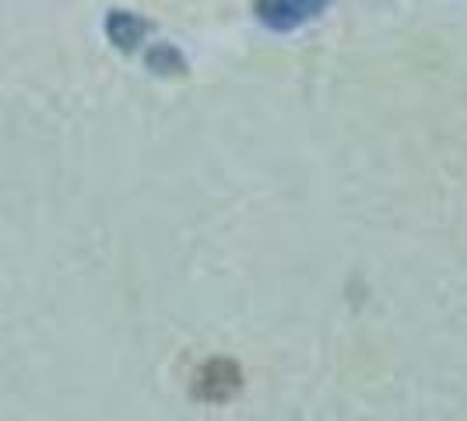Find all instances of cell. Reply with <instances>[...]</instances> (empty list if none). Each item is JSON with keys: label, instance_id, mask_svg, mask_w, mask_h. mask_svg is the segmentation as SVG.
Instances as JSON below:
<instances>
[{"label": "cell", "instance_id": "1", "mask_svg": "<svg viewBox=\"0 0 467 421\" xmlns=\"http://www.w3.org/2000/svg\"><path fill=\"white\" fill-rule=\"evenodd\" d=\"M330 4L334 0H254V15L271 32H296L327 15Z\"/></svg>", "mask_w": 467, "mask_h": 421}, {"label": "cell", "instance_id": "2", "mask_svg": "<svg viewBox=\"0 0 467 421\" xmlns=\"http://www.w3.org/2000/svg\"><path fill=\"white\" fill-rule=\"evenodd\" d=\"M239 386H243L239 365L229 358H211L201 365V373L193 379V397L204 400V404H225L239 394Z\"/></svg>", "mask_w": 467, "mask_h": 421}, {"label": "cell", "instance_id": "3", "mask_svg": "<svg viewBox=\"0 0 467 421\" xmlns=\"http://www.w3.org/2000/svg\"><path fill=\"white\" fill-rule=\"evenodd\" d=\"M151 28H155V25L148 22L144 15H134V11H119V7H113V11L106 15V39H109L113 49H119V53H134V49H140V43L151 36Z\"/></svg>", "mask_w": 467, "mask_h": 421}, {"label": "cell", "instance_id": "4", "mask_svg": "<svg viewBox=\"0 0 467 421\" xmlns=\"http://www.w3.org/2000/svg\"><path fill=\"white\" fill-rule=\"evenodd\" d=\"M144 64L151 74H162V77H183L187 74V60L183 53L172 46V43H159L144 53Z\"/></svg>", "mask_w": 467, "mask_h": 421}]
</instances>
